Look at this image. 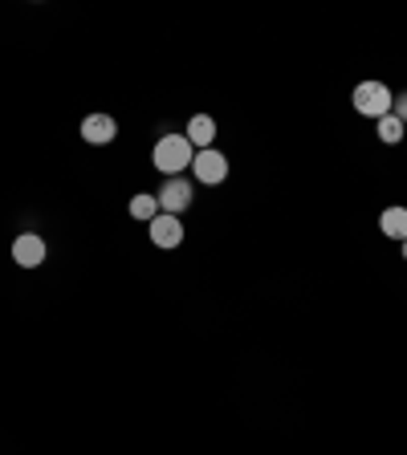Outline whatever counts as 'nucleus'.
<instances>
[{
	"label": "nucleus",
	"mask_w": 407,
	"mask_h": 455,
	"mask_svg": "<svg viewBox=\"0 0 407 455\" xmlns=\"http://www.w3.org/2000/svg\"><path fill=\"white\" fill-rule=\"evenodd\" d=\"M151 159H155V167H159V171L172 179V175H180L183 167H192L196 147L188 142V134H163V139L155 142Z\"/></svg>",
	"instance_id": "nucleus-1"
},
{
	"label": "nucleus",
	"mask_w": 407,
	"mask_h": 455,
	"mask_svg": "<svg viewBox=\"0 0 407 455\" xmlns=\"http://www.w3.org/2000/svg\"><path fill=\"white\" fill-rule=\"evenodd\" d=\"M391 106H395V94L387 90L383 81H358L355 86V110L363 114V118H383V114H391Z\"/></svg>",
	"instance_id": "nucleus-2"
},
{
	"label": "nucleus",
	"mask_w": 407,
	"mask_h": 455,
	"mask_svg": "<svg viewBox=\"0 0 407 455\" xmlns=\"http://www.w3.org/2000/svg\"><path fill=\"white\" fill-rule=\"evenodd\" d=\"M192 175H196V183H204V187H220V183L228 179V159H224L216 147H208V151H196Z\"/></svg>",
	"instance_id": "nucleus-3"
},
{
	"label": "nucleus",
	"mask_w": 407,
	"mask_h": 455,
	"mask_svg": "<svg viewBox=\"0 0 407 455\" xmlns=\"http://www.w3.org/2000/svg\"><path fill=\"white\" fill-rule=\"evenodd\" d=\"M192 179H183V175H172V179L163 183L159 187V212H167V216H180V212H188L192 208Z\"/></svg>",
	"instance_id": "nucleus-4"
},
{
	"label": "nucleus",
	"mask_w": 407,
	"mask_h": 455,
	"mask_svg": "<svg viewBox=\"0 0 407 455\" xmlns=\"http://www.w3.org/2000/svg\"><path fill=\"white\" fill-rule=\"evenodd\" d=\"M45 240H41L37 232H20L17 240H12V261L20 264V269H41L45 264Z\"/></svg>",
	"instance_id": "nucleus-5"
},
{
	"label": "nucleus",
	"mask_w": 407,
	"mask_h": 455,
	"mask_svg": "<svg viewBox=\"0 0 407 455\" xmlns=\"http://www.w3.org/2000/svg\"><path fill=\"white\" fill-rule=\"evenodd\" d=\"M151 244L155 248H180L183 244V224H180V216H167V212H159L151 224Z\"/></svg>",
	"instance_id": "nucleus-6"
},
{
	"label": "nucleus",
	"mask_w": 407,
	"mask_h": 455,
	"mask_svg": "<svg viewBox=\"0 0 407 455\" xmlns=\"http://www.w3.org/2000/svg\"><path fill=\"white\" fill-rule=\"evenodd\" d=\"M114 134H119V122H114L111 114H90V118H81V139L94 142V147L114 142Z\"/></svg>",
	"instance_id": "nucleus-7"
},
{
	"label": "nucleus",
	"mask_w": 407,
	"mask_h": 455,
	"mask_svg": "<svg viewBox=\"0 0 407 455\" xmlns=\"http://www.w3.org/2000/svg\"><path fill=\"white\" fill-rule=\"evenodd\" d=\"M188 142H192L196 151H208L216 142V122L208 118V114H196V118L188 122Z\"/></svg>",
	"instance_id": "nucleus-8"
},
{
	"label": "nucleus",
	"mask_w": 407,
	"mask_h": 455,
	"mask_svg": "<svg viewBox=\"0 0 407 455\" xmlns=\"http://www.w3.org/2000/svg\"><path fill=\"white\" fill-rule=\"evenodd\" d=\"M379 228H383V236L403 244L407 240V208H387V212L379 216Z\"/></svg>",
	"instance_id": "nucleus-9"
},
{
	"label": "nucleus",
	"mask_w": 407,
	"mask_h": 455,
	"mask_svg": "<svg viewBox=\"0 0 407 455\" xmlns=\"http://www.w3.org/2000/svg\"><path fill=\"white\" fill-rule=\"evenodd\" d=\"M131 216H134V220H142V224H151L155 220V216H159V195H134V200H131Z\"/></svg>",
	"instance_id": "nucleus-10"
},
{
	"label": "nucleus",
	"mask_w": 407,
	"mask_h": 455,
	"mask_svg": "<svg viewBox=\"0 0 407 455\" xmlns=\"http://www.w3.org/2000/svg\"><path fill=\"white\" fill-rule=\"evenodd\" d=\"M375 131L383 142H403V122H399L395 114H383V118L375 122Z\"/></svg>",
	"instance_id": "nucleus-11"
},
{
	"label": "nucleus",
	"mask_w": 407,
	"mask_h": 455,
	"mask_svg": "<svg viewBox=\"0 0 407 455\" xmlns=\"http://www.w3.org/2000/svg\"><path fill=\"white\" fill-rule=\"evenodd\" d=\"M391 114H395V118L407 126V94H399V98H395V106H391Z\"/></svg>",
	"instance_id": "nucleus-12"
},
{
	"label": "nucleus",
	"mask_w": 407,
	"mask_h": 455,
	"mask_svg": "<svg viewBox=\"0 0 407 455\" xmlns=\"http://www.w3.org/2000/svg\"><path fill=\"white\" fill-rule=\"evenodd\" d=\"M403 261H407V240H403Z\"/></svg>",
	"instance_id": "nucleus-13"
}]
</instances>
